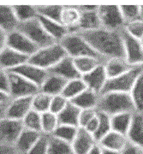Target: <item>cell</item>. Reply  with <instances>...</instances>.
I'll return each instance as SVG.
<instances>
[{
	"instance_id": "cell-1",
	"label": "cell",
	"mask_w": 143,
	"mask_h": 154,
	"mask_svg": "<svg viewBox=\"0 0 143 154\" xmlns=\"http://www.w3.org/2000/svg\"><path fill=\"white\" fill-rule=\"evenodd\" d=\"M79 33L104 60L125 58L120 30L113 31L100 28L93 31L79 32Z\"/></svg>"
},
{
	"instance_id": "cell-26",
	"label": "cell",
	"mask_w": 143,
	"mask_h": 154,
	"mask_svg": "<svg viewBox=\"0 0 143 154\" xmlns=\"http://www.w3.org/2000/svg\"><path fill=\"white\" fill-rule=\"evenodd\" d=\"M67 82L68 81L62 77L49 73L46 80L39 88V91L52 97L60 95L64 89Z\"/></svg>"
},
{
	"instance_id": "cell-46",
	"label": "cell",
	"mask_w": 143,
	"mask_h": 154,
	"mask_svg": "<svg viewBox=\"0 0 143 154\" xmlns=\"http://www.w3.org/2000/svg\"><path fill=\"white\" fill-rule=\"evenodd\" d=\"M0 91L8 94L10 92V80L8 71L3 69H0Z\"/></svg>"
},
{
	"instance_id": "cell-8",
	"label": "cell",
	"mask_w": 143,
	"mask_h": 154,
	"mask_svg": "<svg viewBox=\"0 0 143 154\" xmlns=\"http://www.w3.org/2000/svg\"><path fill=\"white\" fill-rule=\"evenodd\" d=\"M98 14L101 27L105 29L119 31L125 26V21L119 6L100 5L98 8Z\"/></svg>"
},
{
	"instance_id": "cell-29",
	"label": "cell",
	"mask_w": 143,
	"mask_h": 154,
	"mask_svg": "<svg viewBox=\"0 0 143 154\" xmlns=\"http://www.w3.org/2000/svg\"><path fill=\"white\" fill-rule=\"evenodd\" d=\"M81 110L70 101L66 107L61 111L58 116V124L70 125L79 128V116Z\"/></svg>"
},
{
	"instance_id": "cell-17",
	"label": "cell",
	"mask_w": 143,
	"mask_h": 154,
	"mask_svg": "<svg viewBox=\"0 0 143 154\" xmlns=\"http://www.w3.org/2000/svg\"><path fill=\"white\" fill-rule=\"evenodd\" d=\"M48 72L50 74L62 77L66 81H71L82 77L75 66L74 59L69 56L64 57L60 62H58V63H57L55 66L49 69Z\"/></svg>"
},
{
	"instance_id": "cell-47",
	"label": "cell",
	"mask_w": 143,
	"mask_h": 154,
	"mask_svg": "<svg viewBox=\"0 0 143 154\" xmlns=\"http://www.w3.org/2000/svg\"><path fill=\"white\" fill-rule=\"evenodd\" d=\"M121 154H143V151L135 145L128 141L126 146L121 152Z\"/></svg>"
},
{
	"instance_id": "cell-22",
	"label": "cell",
	"mask_w": 143,
	"mask_h": 154,
	"mask_svg": "<svg viewBox=\"0 0 143 154\" xmlns=\"http://www.w3.org/2000/svg\"><path fill=\"white\" fill-rule=\"evenodd\" d=\"M42 135V133L36 132L23 128L22 133L15 143V147L17 148L19 154H27L33 146L37 142L39 137Z\"/></svg>"
},
{
	"instance_id": "cell-48",
	"label": "cell",
	"mask_w": 143,
	"mask_h": 154,
	"mask_svg": "<svg viewBox=\"0 0 143 154\" xmlns=\"http://www.w3.org/2000/svg\"><path fill=\"white\" fill-rule=\"evenodd\" d=\"M98 125H99V120H98V116H96L94 119L89 122L88 124L84 127L83 128H85L88 132H89L90 134H92L93 135H94V134L97 131Z\"/></svg>"
},
{
	"instance_id": "cell-12",
	"label": "cell",
	"mask_w": 143,
	"mask_h": 154,
	"mask_svg": "<svg viewBox=\"0 0 143 154\" xmlns=\"http://www.w3.org/2000/svg\"><path fill=\"white\" fill-rule=\"evenodd\" d=\"M22 121L5 117L0 121V144L14 145L23 130Z\"/></svg>"
},
{
	"instance_id": "cell-23",
	"label": "cell",
	"mask_w": 143,
	"mask_h": 154,
	"mask_svg": "<svg viewBox=\"0 0 143 154\" xmlns=\"http://www.w3.org/2000/svg\"><path fill=\"white\" fill-rule=\"evenodd\" d=\"M127 138L129 142L143 151V113H134L132 123Z\"/></svg>"
},
{
	"instance_id": "cell-11",
	"label": "cell",
	"mask_w": 143,
	"mask_h": 154,
	"mask_svg": "<svg viewBox=\"0 0 143 154\" xmlns=\"http://www.w3.org/2000/svg\"><path fill=\"white\" fill-rule=\"evenodd\" d=\"M78 7L81 11V17L78 23L77 33L93 31L102 28L98 14L99 6L81 5Z\"/></svg>"
},
{
	"instance_id": "cell-34",
	"label": "cell",
	"mask_w": 143,
	"mask_h": 154,
	"mask_svg": "<svg viewBox=\"0 0 143 154\" xmlns=\"http://www.w3.org/2000/svg\"><path fill=\"white\" fill-rule=\"evenodd\" d=\"M52 96L39 91L32 97V110L42 114L50 110Z\"/></svg>"
},
{
	"instance_id": "cell-43",
	"label": "cell",
	"mask_w": 143,
	"mask_h": 154,
	"mask_svg": "<svg viewBox=\"0 0 143 154\" xmlns=\"http://www.w3.org/2000/svg\"><path fill=\"white\" fill-rule=\"evenodd\" d=\"M49 136L42 134L37 142L33 146L27 154H47L49 146Z\"/></svg>"
},
{
	"instance_id": "cell-36",
	"label": "cell",
	"mask_w": 143,
	"mask_h": 154,
	"mask_svg": "<svg viewBox=\"0 0 143 154\" xmlns=\"http://www.w3.org/2000/svg\"><path fill=\"white\" fill-rule=\"evenodd\" d=\"M77 131H78V127L58 124V126L57 127L55 131L51 135L71 144L74 139L76 136Z\"/></svg>"
},
{
	"instance_id": "cell-51",
	"label": "cell",
	"mask_w": 143,
	"mask_h": 154,
	"mask_svg": "<svg viewBox=\"0 0 143 154\" xmlns=\"http://www.w3.org/2000/svg\"><path fill=\"white\" fill-rule=\"evenodd\" d=\"M11 102V101H10ZM9 102V103H10ZM9 103H5V104H0V121L6 117V112H7V108Z\"/></svg>"
},
{
	"instance_id": "cell-32",
	"label": "cell",
	"mask_w": 143,
	"mask_h": 154,
	"mask_svg": "<svg viewBox=\"0 0 143 154\" xmlns=\"http://www.w3.org/2000/svg\"><path fill=\"white\" fill-rule=\"evenodd\" d=\"M133 103L138 113H143V72L138 77L129 93Z\"/></svg>"
},
{
	"instance_id": "cell-10",
	"label": "cell",
	"mask_w": 143,
	"mask_h": 154,
	"mask_svg": "<svg viewBox=\"0 0 143 154\" xmlns=\"http://www.w3.org/2000/svg\"><path fill=\"white\" fill-rule=\"evenodd\" d=\"M7 46L28 57L33 56L39 49L30 38L19 30L8 33Z\"/></svg>"
},
{
	"instance_id": "cell-37",
	"label": "cell",
	"mask_w": 143,
	"mask_h": 154,
	"mask_svg": "<svg viewBox=\"0 0 143 154\" xmlns=\"http://www.w3.org/2000/svg\"><path fill=\"white\" fill-rule=\"evenodd\" d=\"M97 116L99 120V125L94 137L96 140V141L99 143V141L102 138L105 137L108 133L111 131V125H110V116L97 110Z\"/></svg>"
},
{
	"instance_id": "cell-54",
	"label": "cell",
	"mask_w": 143,
	"mask_h": 154,
	"mask_svg": "<svg viewBox=\"0 0 143 154\" xmlns=\"http://www.w3.org/2000/svg\"><path fill=\"white\" fill-rule=\"evenodd\" d=\"M102 154H121L119 152H114V151H110V150H105L102 148Z\"/></svg>"
},
{
	"instance_id": "cell-35",
	"label": "cell",
	"mask_w": 143,
	"mask_h": 154,
	"mask_svg": "<svg viewBox=\"0 0 143 154\" xmlns=\"http://www.w3.org/2000/svg\"><path fill=\"white\" fill-rule=\"evenodd\" d=\"M63 7L64 6L62 5H37L35 6V9L38 13V17L60 22Z\"/></svg>"
},
{
	"instance_id": "cell-9",
	"label": "cell",
	"mask_w": 143,
	"mask_h": 154,
	"mask_svg": "<svg viewBox=\"0 0 143 154\" xmlns=\"http://www.w3.org/2000/svg\"><path fill=\"white\" fill-rule=\"evenodd\" d=\"M10 80V92L11 99L23 97H33L39 91V88L27 79L14 72L8 71Z\"/></svg>"
},
{
	"instance_id": "cell-3",
	"label": "cell",
	"mask_w": 143,
	"mask_h": 154,
	"mask_svg": "<svg viewBox=\"0 0 143 154\" xmlns=\"http://www.w3.org/2000/svg\"><path fill=\"white\" fill-rule=\"evenodd\" d=\"M65 51L67 56L72 58L81 57H93L105 62L99 56L88 41L79 33H69L58 42Z\"/></svg>"
},
{
	"instance_id": "cell-52",
	"label": "cell",
	"mask_w": 143,
	"mask_h": 154,
	"mask_svg": "<svg viewBox=\"0 0 143 154\" xmlns=\"http://www.w3.org/2000/svg\"><path fill=\"white\" fill-rule=\"evenodd\" d=\"M11 100V96L5 92L0 91V104H5V103H9Z\"/></svg>"
},
{
	"instance_id": "cell-55",
	"label": "cell",
	"mask_w": 143,
	"mask_h": 154,
	"mask_svg": "<svg viewBox=\"0 0 143 154\" xmlns=\"http://www.w3.org/2000/svg\"><path fill=\"white\" fill-rule=\"evenodd\" d=\"M141 7V19L143 21V5L140 6Z\"/></svg>"
},
{
	"instance_id": "cell-13",
	"label": "cell",
	"mask_w": 143,
	"mask_h": 154,
	"mask_svg": "<svg viewBox=\"0 0 143 154\" xmlns=\"http://www.w3.org/2000/svg\"><path fill=\"white\" fill-rule=\"evenodd\" d=\"M11 71L22 75L30 82L37 86L39 88H40V87L43 85V83L45 82V81L46 80V78L49 75V72L47 70L40 69L28 62L23 63L22 65L17 67L15 69L11 70Z\"/></svg>"
},
{
	"instance_id": "cell-44",
	"label": "cell",
	"mask_w": 143,
	"mask_h": 154,
	"mask_svg": "<svg viewBox=\"0 0 143 154\" xmlns=\"http://www.w3.org/2000/svg\"><path fill=\"white\" fill-rule=\"evenodd\" d=\"M69 102L70 101L66 98H64L62 94L53 96L51 99L49 111H51V113H53L55 115H58L61 111L66 107V105H68Z\"/></svg>"
},
{
	"instance_id": "cell-19",
	"label": "cell",
	"mask_w": 143,
	"mask_h": 154,
	"mask_svg": "<svg viewBox=\"0 0 143 154\" xmlns=\"http://www.w3.org/2000/svg\"><path fill=\"white\" fill-rule=\"evenodd\" d=\"M81 11L78 6H64L61 13V24L67 28L69 33H77Z\"/></svg>"
},
{
	"instance_id": "cell-24",
	"label": "cell",
	"mask_w": 143,
	"mask_h": 154,
	"mask_svg": "<svg viewBox=\"0 0 143 154\" xmlns=\"http://www.w3.org/2000/svg\"><path fill=\"white\" fill-rule=\"evenodd\" d=\"M104 67L107 78L111 79L121 75L135 66L129 63L125 58H110L104 63Z\"/></svg>"
},
{
	"instance_id": "cell-39",
	"label": "cell",
	"mask_w": 143,
	"mask_h": 154,
	"mask_svg": "<svg viewBox=\"0 0 143 154\" xmlns=\"http://www.w3.org/2000/svg\"><path fill=\"white\" fill-rule=\"evenodd\" d=\"M13 9L20 23L38 18V13L35 6L16 5L13 6Z\"/></svg>"
},
{
	"instance_id": "cell-50",
	"label": "cell",
	"mask_w": 143,
	"mask_h": 154,
	"mask_svg": "<svg viewBox=\"0 0 143 154\" xmlns=\"http://www.w3.org/2000/svg\"><path fill=\"white\" fill-rule=\"evenodd\" d=\"M7 37L8 33L0 28V52L7 46Z\"/></svg>"
},
{
	"instance_id": "cell-14",
	"label": "cell",
	"mask_w": 143,
	"mask_h": 154,
	"mask_svg": "<svg viewBox=\"0 0 143 154\" xmlns=\"http://www.w3.org/2000/svg\"><path fill=\"white\" fill-rule=\"evenodd\" d=\"M32 110V97L12 99L8 105L6 117L22 121L23 118Z\"/></svg>"
},
{
	"instance_id": "cell-28",
	"label": "cell",
	"mask_w": 143,
	"mask_h": 154,
	"mask_svg": "<svg viewBox=\"0 0 143 154\" xmlns=\"http://www.w3.org/2000/svg\"><path fill=\"white\" fill-rule=\"evenodd\" d=\"M39 21L45 28V32L49 34L56 42H59L63 38H64L69 33L66 28H64L60 22L51 21L45 17H38Z\"/></svg>"
},
{
	"instance_id": "cell-45",
	"label": "cell",
	"mask_w": 143,
	"mask_h": 154,
	"mask_svg": "<svg viewBox=\"0 0 143 154\" xmlns=\"http://www.w3.org/2000/svg\"><path fill=\"white\" fill-rule=\"evenodd\" d=\"M97 116L96 109L81 110L79 116V128H84L91 120Z\"/></svg>"
},
{
	"instance_id": "cell-49",
	"label": "cell",
	"mask_w": 143,
	"mask_h": 154,
	"mask_svg": "<svg viewBox=\"0 0 143 154\" xmlns=\"http://www.w3.org/2000/svg\"><path fill=\"white\" fill-rule=\"evenodd\" d=\"M0 154H19L14 145L0 144Z\"/></svg>"
},
{
	"instance_id": "cell-7",
	"label": "cell",
	"mask_w": 143,
	"mask_h": 154,
	"mask_svg": "<svg viewBox=\"0 0 143 154\" xmlns=\"http://www.w3.org/2000/svg\"><path fill=\"white\" fill-rule=\"evenodd\" d=\"M124 56L126 61L133 66L143 65V42L127 33L124 28L120 30Z\"/></svg>"
},
{
	"instance_id": "cell-5",
	"label": "cell",
	"mask_w": 143,
	"mask_h": 154,
	"mask_svg": "<svg viewBox=\"0 0 143 154\" xmlns=\"http://www.w3.org/2000/svg\"><path fill=\"white\" fill-rule=\"evenodd\" d=\"M143 72V65L134 67L130 70L121 75L108 79L100 94L106 93H124L129 94L138 77Z\"/></svg>"
},
{
	"instance_id": "cell-20",
	"label": "cell",
	"mask_w": 143,
	"mask_h": 154,
	"mask_svg": "<svg viewBox=\"0 0 143 154\" xmlns=\"http://www.w3.org/2000/svg\"><path fill=\"white\" fill-rule=\"evenodd\" d=\"M128 141L129 140L126 135L111 130L105 137L102 138L98 144L103 149L121 152L126 146Z\"/></svg>"
},
{
	"instance_id": "cell-2",
	"label": "cell",
	"mask_w": 143,
	"mask_h": 154,
	"mask_svg": "<svg viewBox=\"0 0 143 154\" xmlns=\"http://www.w3.org/2000/svg\"><path fill=\"white\" fill-rule=\"evenodd\" d=\"M96 110L110 116L124 112H136L129 94L116 92L100 94Z\"/></svg>"
},
{
	"instance_id": "cell-31",
	"label": "cell",
	"mask_w": 143,
	"mask_h": 154,
	"mask_svg": "<svg viewBox=\"0 0 143 154\" xmlns=\"http://www.w3.org/2000/svg\"><path fill=\"white\" fill-rule=\"evenodd\" d=\"M86 89H87L86 84L81 77V78L71 80V81H68L62 93V95L64 98H66L69 101H70L79 94H82Z\"/></svg>"
},
{
	"instance_id": "cell-16",
	"label": "cell",
	"mask_w": 143,
	"mask_h": 154,
	"mask_svg": "<svg viewBox=\"0 0 143 154\" xmlns=\"http://www.w3.org/2000/svg\"><path fill=\"white\" fill-rule=\"evenodd\" d=\"M82 79L86 84L87 88L93 90L97 94H101L105 83L108 80L105 73L104 63L100 64L96 69H94L93 71L82 75Z\"/></svg>"
},
{
	"instance_id": "cell-33",
	"label": "cell",
	"mask_w": 143,
	"mask_h": 154,
	"mask_svg": "<svg viewBox=\"0 0 143 154\" xmlns=\"http://www.w3.org/2000/svg\"><path fill=\"white\" fill-rule=\"evenodd\" d=\"M47 154H75V152L71 144L50 135Z\"/></svg>"
},
{
	"instance_id": "cell-21",
	"label": "cell",
	"mask_w": 143,
	"mask_h": 154,
	"mask_svg": "<svg viewBox=\"0 0 143 154\" xmlns=\"http://www.w3.org/2000/svg\"><path fill=\"white\" fill-rule=\"evenodd\" d=\"M19 24L13 6L0 5V28L5 33H11L17 30Z\"/></svg>"
},
{
	"instance_id": "cell-40",
	"label": "cell",
	"mask_w": 143,
	"mask_h": 154,
	"mask_svg": "<svg viewBox=\"0 0 143 154\" xmlns=\"http://www.w3.org/2000/svg\"><path fill=\"white\" fill-rule=\"evenodd\" d=\"M22 122L24 128L42 133L41 131V114L37 111L31 110L28 113V115L23 118Z\"/></svg>"
},
{
	"instance_id": "cell-53",
	"label": "cell",
	"mask_w": 143,
	"mask_h": 154,
	"mask_svg": "<svg viewBox=\"0 0 143 154\" xmlns=\"http://www.w3.org/2000/svg\"><path fill=\"white\" fill-rule=\"evenodd\" d=\"M102 147L99 144H96L93 148L91 149L87 154H102Z\"/></svg>"
},
{
	"instance_id": "cell-15",
	"label": "cell",
	"mask_w": 143,
	"mask_h": 154,
	"mask_svg": "<svg viewBox=\"0 0 143 154\" xmlns=\"http://www.w3.org/2000/svg\"><path fill=\"white\" fill-rule=\"evenodd\" d=\"M29 57L6 46L0 52V69L11 71L27 63Z\"/></svg>"
},
{
	"instance_id": "cell-18",
	"label": "cell",
	"mask_w": 143,
	"mask_h": 154,
	"mask_svg": "<svg viewBox=\"0 0 143 154\" xmlns=\"http://www.w3.org/2000/svg\"><path fill=\"white\" fill-rule=\"evenodd\" d=\"M98 144L92 134L88 132L83 128H78L76 136L71 143L75 154H87Z\"/></svg>"
},
{
	"instance_id": "cell-25",
	"label": "cell",
	"mask_w": 143,
	"mask_h": 154,
	"mask_svg": "<svg viewBox=\"0 0 143 154\" xmlns=\"http://www.w3.org/2000/svg\"><path fill=\"white\" fill-rule=\"evenodd\" d=\"M100 94L87 88L82 94L76 96L75 99L70 100L72 104L78 107L80 110L87 109H96Z\"/></svg>"
},
{
	"instance_id": "cell-38",
	"label": "cell",
	"mask_w": 143,
	"mask_h": 154,
	"mask_svg": "<svg viewBox=\"0 0 143 154\" xmlns=\"http://www.w3.org/2000/svg\"><path fill=\"white\" fill-rule=\"evenodd\" d=\"M58 126V116L51 111L41 114V131L42 134L51 135Z\"/></svg>"
},
{
	"instance_id": "cell-27",
	"label": "cell",
	"mask_w": 143,
	"mask_h": 154,
	"mask_svg": "<svg viewBox=\"0 0 143 154\" xmlns=\"http://www.w3.org/2000/svg\"><path fill=\"white\" fill-rule=\"evenodd\" d=\"M133 116L134 113L131 112H124L110 116L111 130L127 136L132 123Z\"/></svg>"
},
{
	"instance_id": "cell-30",
	"label": "cell",
	"mask_w": 143,
	"mask_h": 154,
	"mask_svg": "<svg viewBox=\"0 0 143 154\" xmlns=\"http://www.w3.org/2000/svg\"><path fill=\"white\" fill-rule=\"evenodd\" d=\"M73 59H74L75 66L76 68L77 71L81 75V76L93 71L94 69H96L100 64L105 63L101 59L93 57H81Z\"/></svg>"
},
{
	"instance_id": "cell-41",
	"label": "cell",
	"mask_w": 143,
	"mask_h": 154,
	"mask_svg": "<svg viewBox=\"0 0 143 154\" xmlns=\"http://www.w3.org/2000/svg\"><path fill=\"white\" fill-rule=\"evenodd\" d=\"M125 23L141 19V7L138 5H120Z\"/></svg>"
},
{
	"instance_id": "cell-4",
	"label": "cell",
	"mask_w": 143,
	"mask_h": 154,
	"mask_svg": "<svg viewBox=\"0 0 143 154\" xmlns=\"http://www.w3.org/2000/svg\"><path fill=\"white\" fill-rule=\"evenodd\" d=\"M66 56V52L62 45L58 42H56L43 48H39L38 51L29 57L28 62L48 71Z\"/></svg>"
},
{
	"instance_id": "cell-42",
	"label": "cell",
	"mask_w": 143,
	"mask_h": 154,
	"mask_svg": "<svg viewBox=\"0 0 143 154\" xmlns=\"http://www.w3.org/2000/svg\"><path fill=\"white\" fill-rule=\"evenodd\" d=\"M123 28L129 34L143 42V21L141 19L127 22Z\"/></svg>"
},
{
	"instance_id": "cell-6",
	"label": "cell",
	"mask_w": 143,
	"mask_h": 154,
	"mask_svg": "<svg viewBox=\"0 0 143 154\" xmlns=\"http://www.w3.org/2000/svg\"><path fill=\"white\" fill-rule=\"evenodd\" d=\"M17 30L24 33L39 48H43L56 43L55 40L45 32L38 18L20 23Z\"/></svg>"
}]
</instances>
